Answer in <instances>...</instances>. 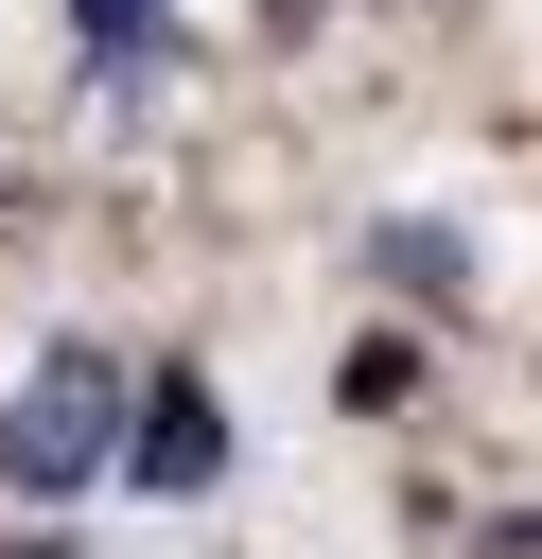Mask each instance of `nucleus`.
Here are the masks:
<instances>
[{"mask_svg": "<svg viewBox=\"0 0 542 559\" xmlns=\"http://www.w3.org/2000/svg\"><path fill=\"white\" fill-rule=\"evenodd\" d=\"M122 472H140V489H210V472H227V419H210V384H192V367H175V384H140Z\"/></svg>", "mask_w": 542, "mask_h": 559, "instance_id": "2", "label": "nucleus"}, {"mask_svg": "<svg viewBox=\"0 0 542 559\" xmlns=\"http://www.w3.org/2000/svg\"><path fill=\"white\" fill-rule=\"evenodd\" d=\"M70 17H87V52H140L157 35V0H70Z\"/></svg>", "mask_w": 542, "mask_h": 559, "instance_id": "3", "label": "nucleus"}, {"mask_svg": "<svg viewBox=\"0 0 542 559\" xmlns=\"http://www.w3.org/2000/svg\"><path fill=\"white\" fill-rule=\"evenodd\" d=\"M105 402H122V384H105V349H52V367L17 384V419H0V472H17L35 507H52V489H87V472L122 454V437H105Z\"/></svg>", "mask_w": 542, "mask_h": 559, "instance_id": "1", "label": "nucleus"}]
</instances>
